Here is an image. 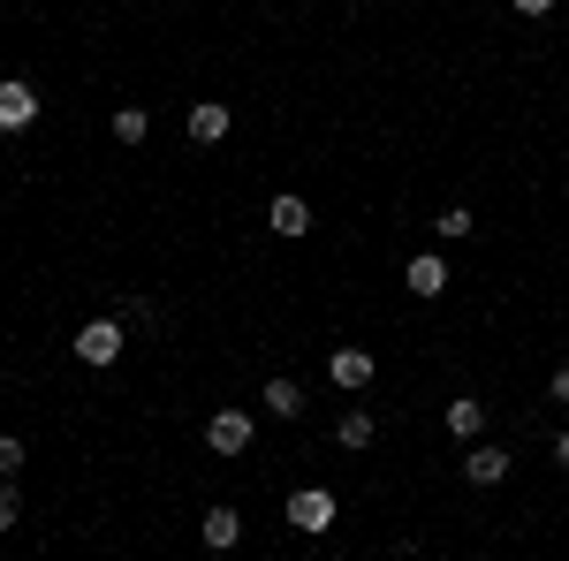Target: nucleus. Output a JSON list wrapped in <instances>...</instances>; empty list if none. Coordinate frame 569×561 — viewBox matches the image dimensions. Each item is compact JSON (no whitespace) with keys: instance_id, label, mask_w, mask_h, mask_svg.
I'll return each instance as SVG.
<instances>
[{"instance_id":"nucleus-19","label":"nucleus","mask_w":569,"mask_h":561,"mask_svg":"<svg viewBox=\"0 0 569 561\" xmlns=\"http://www.w3.org/2000/svg\"><path fill=\"white\" fill-rule=\"evenodd\" d=\"M555 463H562V471H569V425L555 432Z\"/></svg>"},{"instance_id":"nucleus-14","label":"nucleus","mask_w":569,"mask_h":561,"mask_svg":"<svg viewBox=\"0 0 569 561\" xmlns=\"http://www.w3.org/2000/svg\"><path fill=\"white\" fill-rule=\"evenodd\" d=\"M440 243H463V236H471V228H479V220H471V206H440Z\"/></svg>"},{"instance_id":"nucleus-10","label":"nucleus","mask_w":569,"mask_h":561,"mask_svg":"<svg viewBox=\"0 0 569 561\" xmlns=\"http://www.w3.org/2000/svg\"><path fill=\"white\" fill-rule=\"evenodd\" d=\"M448 432H456V440H479L486 432V402L479 394H456V402H448Z\"/></svg>"},{"instance_id":"nucleus-16","label":"nucleus","mask_w":569,"mask_h":561,"mask_svg":"<svg viewBox=\"0 0 569 561\" xmlns=\"http://www.w3.org/2000/svg\"><path fill=\"white\" fill-rule=\"evenodd\" d=\"M23 523V493H16V478H0V531H16Z\"/></svg>"},{"instance_id":"nucleus-6","label":"nucleus","mask_w":569,"mask_h":561,"mask_svg":"<svg viewBox=\"0 0 569 561\" xmlns=\"http://www.w3.org/2000/svg\"><path fill=\"white\" fill-rule=\"evenodd\" d=\"M402 281H410V297H440V289H448V259H433V251H418V259L402 266Z\"/></svg>"},{"instance_id":"nucleus-9","label":"nucleus","mask_w":569,"mask_h":561,"mask_svg":"<svg viewBox=\"0 0 569 561\" xmlns=\"http://www.w3.org/2000/svg\"><path fill=\"white\" fill-rule=\"evenodd\" d=\"M463 478H471V485H501V478H509V448H471V455H463Z\"/></svg>"},{"instance_id":"nucleus-11","label":"nucleus","mask_w":569,"mask_h":561,"mask_svg":"<svg viewBox=\"0 0 569 561\" xmlns=\"http://www.w3.org/2000/svg\"><path fill=\"white\" fill-rule=\"evenodd\" d=\"M372 410H350V418H342V425H335V448H342V455H365V448H372Z\"/></svg>"},{"instance_id":"nucleus-13","label":"nucleus","mask_w":569,"mask_h":561,"mask_svg":"<svg viewBox=\"0 0 569 561\" xmlns=\"http://www.w3.org/2000/svg\"><path fill=\"white\" fill-rule=\"evenodd\" d=\"M266 410L273 418H305V388L297 380H266Z\"/></svg>"},{"instance_id":"nucleus-12","label":"nucleus","mask_w":569,"mask_h":561,"mask_svg":"<svg viewBox=\"0 0 569 561\" xmlns=\"http://www.w3.org/2000/svg\"><path fill=\"white\" fill-rule=\"evenodd\" d=\"M236 539H243V517H236V509H206V547H213V554H228Z\"/></svg>"},{"instance_id":"nucleus-4","label":"nucleus","mask_w":569,"mask_h":561,"mask_svg":"<svg viewBox=\"0 0 569 561\" xmlns=\"http://www.w3.org/2000/svg\"><path fill=\"white\" fill-rule=\"evenodd\" d=\"M251 410H213V418H206V448H213V455H243V448H251Z\"/></svg>"},{"instance_id":"nucleus-1","label":"nucleus","mask_w":569,"mask_h":561,"mask_svg":"<svg viewBox=\"0 0 569 561\" xmlns=\"http://www.w3.org/2000/svg\"><path fill=\"white\" fill-rule=\"evenodd\" d=\"M122 342H130V327H122V319H91V327H77V357H84L91 372L122 364Z\"/></svg>"},{"instance_id":"nucleus-17","label":"nucleus","mask_w":569,"mask_h":561,"mask_svg":"<svg viewBox=\"0 0 569 561\" xmlns=\"http://www.w3.org/2000/svg\"><path fill=\"white\" fill-rule=\"evenodd\" d=\"M23 471V440H16V432H0V478H16Z\"/></svg>"},{"instance_id":"nucleus-3","label":"nucleus","mask_w":569,"mask_h":561,"mask_svg":"<svg viewBox=\"0 0 569 561\" xmlns=\"http://www.w3.org/2000/svg\"><path fill=\"white\" fill-rule=\"evenodd\" d=\"M335 517H342V501H335L327 485H297V493H289V523H297V531H335Z\"/></svg>"},{"instance_id":"nucleus-18","label":"nucleus","mask_w":569,"mask_h":561,"mask_svg":"<svg viewBox=\"0 0 569 561\" xmlns=\"http://www.w3.org/2000/svg\"><path fill=\"white\" fill-rule=\"evenodd\" d=\"M547 394H555V402H569V364L555 372V380H547Z\"/></svg>"},{"instance_id":"nucleus-2","label":"nucleus","mask_w":569,"mask_h":561,"mask_svg":"<svg viewBox=\"0 0 569 561\" xmlns=\"http://www.w3.org/2000/svg\"><path fill=\"white\" fill-rule=\"evenodd\" d=\"M39 84H23V77H8V84H0V137H23L31 130V122H39Z\"/></svg>"},{"instance_id":"nucleus-20","label":"nucleus","mask_w":569,"mask_h":561,"mask_svg":"<svg viewBox=\"0 0 569 561\" xmlns=\"http://www.w3.org/2000/svg\"><path fill=\"white\" fill-rule=\"evenodd\" d=\"M547 8H555V0H517V16H547Z\"/></svg>"},{"instance_id":"nucleus-15","label":"nucleus","mask_w":569,"mask_h":561,"mask_svg":"<svg viewBox=\"0 0 569 561\" xmlns=\"http://www.w3.org/2000/svg\"><path fill=\"white\" fill-rule=\"evenodd\" d=\"M144 130H152L144 107H122V114H114V137H122V144H144Z\"/></svg>"},{"instance_id":"nucleus-8","label":"nucleus","mask_w":569,"mask_h":561,"mask_svg":"<svg viewBox=\"0 0 569 561\" xmlns=\"http://www.w3.org/2000/svg\"><path fill=\"white\" fill-rule=\"evenodd\" d=\"M220 137H228V107L220 99H198L190 107V144H220Z\"/></svg>"},{"instance_id":"nucleus-7","label":"nucleus","mask_w":569,"mask_h":561,"mask_svg":"<svg viewBox=\"0 0 569 561\" xmlns=\"http://www.w3.org/2000/svg\"><path fill=\"white\" fill-rule=\"evenodd\" d=\"M327 380H335V388H372V357H365V349H335V357H327Z\"/></svg>"},{"instance_id":"nucleus-5","label":"nucleus","mask_w":569,"mask_h":561,"mask_svg":"<svg viewBox=\"0 0 569 561\" xmlns=\"http://www.w3.org/2000/svg\"><path fill=\"white\" fill-rule=\"evenodd\" d=\"M266 228H273V236H305V228H311V206L297 198V190H281V198L266 206Z\"/></svg>"}]
</instances>
